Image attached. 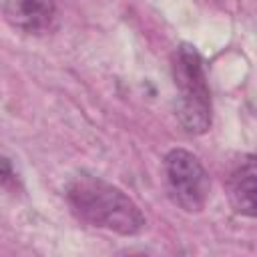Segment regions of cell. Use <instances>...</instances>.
Here are the masks:
<instances>
[{
    "mask_svg": "<svg viewBox=\"0 0 257 257\" xmlns=\"http://www.w3.org/2000/svg\"><path fill=\"white\" fill-rule=\"evenodd\" d=\"M165 175L169 193L181 209L195 213L205 207L211 181L205 167L193 153L185 149L169 151L165 157Z\"/></svg>",
    "mask_w": 257,
    "mask_h": 257,
    "instance_id": "obj_3",
    "label": "cell"
},
{
    "mask_svg": "<svg viewBox=\"0 0 257 257\" xmlns=\"http://www.w3.org/2000/svg\"><path fill=\"white\" fill-rule=\"evenodd\" d=\"M14 183H16V173H14V169H12L10 161L0 155V185L12 187Z\"/></svg>",
    "mask_w": 257,
    "mask_h": 257,
    "instance_id": "obj_6",
    "label": "cell"
},
{
    "mask_svg": "<svg viewBox=\"0 0 257 257\" xmlns=\"http://www.w3.org/2000/svg\"><path fill=\"white\" fill-rule=\"evenodd\" d=\"M231 201L237 213L253 217L255 215V159L249 155L231 173Z\"/></svg>",
    "mask_w": 257,
    "mask_h": 257,
    "instance_id": "obj_5",
    "label": "cell"
},
{
    "mask_svg": "<svg viewBox=\"0 0 257 257\" xmlns=\"http://www.w3.org/2000/svg\"><path fill=\"white\" fill-rule=\"evenodd\" d=\"M66 199L72 211L92 227L118 235H137L145 227V215L137 203L100 177L76 175L66 187Z\"/></svg>",
    "mask_w": 257,
    "mask_h": 257,
    "instance_id": "obj_1",
    "label": "cell"
},
{
    "mask_svg": "<svg viewBox=\"0 0 257 257\" xmlns=\"http://www.w3.org/2000/svg\"><path fill=\"white\" fill-rule=\"evenodd\" d=\"M173 78L179 88L177 114L183 128L203 135L211 126V94L201 54L195 46L181 44L173 54Z\"/></svg>",
    "mask_w": 257,
    "mask_h": 257,
    "instance_id": "obj_2",
    "label": "cell"
},
{
    "mask_svg": "<svg viewBox=\"0 0 257 257\" xmlns=\"http://www.w3.org/2000/svg\"><path fill=\"white\" fill-rule=\"evenodd\" d=\"M4 16L8 24L26 34H40L50 28L56 16L54 0H6Z\"/></svg>",
    "mask_w": 257,
    "mask_h": 257,
    "instance_id": "obj_4",
    "label": "cell"
}]
</instances>
